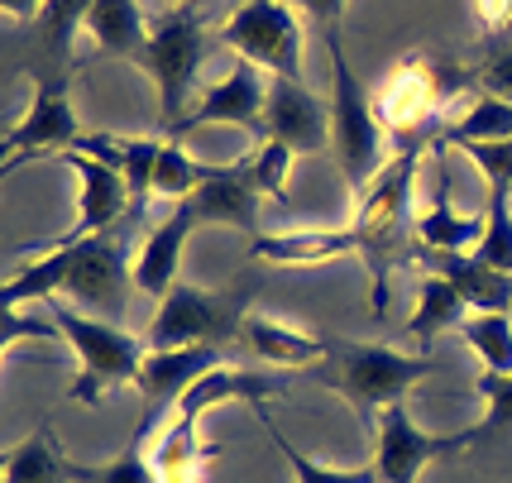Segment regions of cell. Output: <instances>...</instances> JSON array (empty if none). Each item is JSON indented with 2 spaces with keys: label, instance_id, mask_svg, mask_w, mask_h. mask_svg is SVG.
Returning <instances> with one entry per match:
<instances>
[{
  "label": "cell",
  "instance_id": "obj_1",
  "mask_svg": "<svg viewBox=\"0 0 512 483\" xmlns=\"http://www.w3.org/2000/svg\"><path fill=\"white\" fill-rule=\"evenodd\" d=\"M426 374H436V359L426 354H402L388 345H359L326 335V354L312 364V378L321 388H335L359 412L364 431H379V417L412 393Z\"/></svg>",
  "mask_w": 512,
  "mask_h": 483
},
{
  "label": "cell",
  "instance_id": "obj_2",
  "mask_svg": "<svg viewBox=\"0 0 512 483\" xmlns=\"http://www.w3.org/2000/svg\"><path fill=\"white\" fill-rule=\"evenodd\" d=\"M278 393V383L264 374H235V369H211L201 378L192 393L178 402V417L168 421V431L158 436L154 445V469H158V483H206V460L216 455V445H201L197 426L211 407L221 402H264V397Z\"/></svg>",
  "mask_w": 512,
  "mask_h": 483
},
{
  "label": "cell",
  "instance_id": "obj_3",
  "mask_svg": "<svg viewBox=\"0 0 512 483\" xmlns=\"http://www.w3.org/2000/svg\"><path fill=\"white\" fill-rule=\"evenodd\" d=\"M326 53H331V149L355 201H364L383 177V120L374 110V91L355 77L335 29L326 34Z\"/></svg>",
  "mask_w": 512,
  "mask_h": 483
},
{
  "label": "cell",
  "instance_id": "obj_4",
  "mask_svg": "<svg viewBox=\"0 0 512 483\" xmlns=\"http://www.w3.org/2000/svg\"><path fill=\"white\" fill-rule=\"evenodd\" d=\"M53 321H58V330L67 335V345L77 350V378H72V388H67L72 402L96 407V402L111 397L115 388L139 383L149 340L120 330L115 321H101V316H91V311L72 307V302H58V297H53Z\"/></svg>",
  "mask_w": 512,
  "mask_h": 483
},
{
  "label": "cell",
  "instance_id": "obj_5",
  "mask_svg": "<svg viewBox=\"0 0 512 483\" xmlns=\"http://www.w3.org/2000/svg\"><path fill=\"white\" fill-rule=\"evenodd\" d=\"M206 29H201V15L192 5H178L173 15L149 29V44L139 53V67L154 77L158 87V110H163V125L173 130L182 115H187V96H192V82H197V67L206 63Z\"/></svg>",
  "mask_w": 512,
  "mask_h": 483
},
{
  "label": "cell",
  "instance_id": "obj_6",
  "mask_svg": "<svg viewBox=\"0 0 512 483\" xmlns=\"http://www.w3.org/2000/svg\"><path fill=\"white\" fill-rule=\"evenodd\" d=\"M245 302L230 292H206V287L178 283L149 326V350H187V345H225L235 330H245Z\"/></svg>",
  "mask_w": 512,
  "mask_h": 483
},
{
  "label": "cell",
  "instance_id": "obj_7",
  "mask_svg": "<svg viewBox=\"0 0 512 483\" xmlns=\"http://www.w3.org/2000/svg\"><path fill=\"white\" fill-rule=\"evenodd\" d=\"M225 44L235 48L245 63L264 67L268 77H302V20L292 15L283 0H245L230 20H225Z\"/></svg>",
  "mask_w": 512,
  "mask_h": 483
},
{
  "label": "cell",
  "instance_id": "obj_8",
  "mask_svg": "<svg viewBox=\"0 0 512 483\" xmlns=\"http://www.w3.org/2000/svg\"><path fill=\"white\" fill-rule=\"evenodd\" d=\"M72 268H67L63 297L72 307H87L101 321H115L125 311V292L134 283V268L125 264V240L106 230V235H91L82 244H67Z\"/></svg>",
  "mask_w": 512,
  "mask_h": 483
},
{
  "label": "cell",
  "instance_id": "obj_9",
  "mask_svg": "<svg viewBox=\"0 0 512 483\" xmlns=\"http://www.w3.org/2000/svg\"><path fill=\"white\" fill-rule=\"evenodd\" d=\"M77 139H82V125L67 101V87L53 77H39L29 115L15 130H5V173H15V163H29V158L67 154V149H77Z\"/></svg>",
  "mask_w": 512,
  "mask_h": 483
},
{
  "label": "cell",
  "instance_id": "obj_10",
  "mask_svg": "<svg viewBox=\"0 0 512 483\" xmlns=\"http://www.w3.org/2000/svg\"><path fill=\"white\" fill-rule=\"evenodd\" d=\"M379 455H374V469H379V483H417L422 469L431 460H446V455H460L474 440L469 431H455V436H426L422 426L412 421L407 402H393L379 417Z\"/></svg>",
  "mask_w": 512,
  "mask_h": 483
},
{
  "label": "cell",
  "instance_id": "obj_11",
  "mask_svg": "<svg viewBox=\"0 0 512 483\" xmlns=\"http://www.w3.org/2000/svg\"><path fill=\"white\" fill-rule=\"evenodd\" d=\"M450 91V72L446 63H431L422 53H412V58H402L388 77L379 82L374 91V110H379L383 130L393 134H417L436 115V106L446 101Z\"/></svg>",
  "mask_w": 512,
  "mask_h": 483
},
{
  "label": "cell",
  "instance_id": "obj_12",
  "mask_svg": "<svg viewBox=\"0 0 512 483\" xmlns=\"http://www.w3.org/2000/svg\"><path fill=\"white\" fill-rule=\"evenodd\" d=\"M58 163H67L72 173L82 177L77 225L63 230L58 240H48L44 249H67V244H82L91 235H106V230H115L120 220L130 216V182H125L120 168H111V163H101V158H91V154H77V149L58 154Z\"/></svg>",
  "mask_w": 512,
  "mask_h": 483
},
{
  "label": "cell",
  "instance_id": "obj_13",
  "mask_svg": "<svg viewBox=\"0 0 512 483\" xmlns=\"http://www.w3.org/2000/svg\"><path fill=\"white\" fill-rule=\"evenodd\" d=\"M268 77L264 67L254 63H235V72L216 82V87L206 91L197 101V110H187L178 125H173V139L178 134H192V130H206V125H235V130L254 134L259 144H264V115H268Z\"/></svg>",
  "mask_w": 512,
  "mask_h": 483
},
{
  "label": "cell",
  "instance_id": "obj_14",
  "mask_svg": "<svg viewBox=\"0 0 512 483\" xmlns=\"http://www.w3.org/2000/svg\"><path fill=\"white\" fill-rule=\"evenodd\" d=\"M264 139L283 144L292 154H316V149L331 144V106H326L307 82L273 77V82H268Z\"/></svg>",
  "mask_w": 512,
  "mask_h": 483
},
{
  "label": "cell",
  "instance_id": "obj_15",
  "mask_svg": "<svg viewBox=\"0 0 512 483\" xmlns=\"http://www.w3.org/2000/svg\"><path fill=\"white\" fill-rule=\"evenodd\" d=\"M221 369V345H187V350H149L139 369V393H144V417L158 421L163 407H178L201 378Z\"/></svg>",
  "mask_w": 512,
  "mask_h": 483
},
{
  "label": "cell",
  "instance_id": "obj_16",
  "mask_svg": "<svg viewBox=\"0 0 512 483\" xmlns=\"http://www.w3.org/2000/svg\"><path fill=\"white\" fill-rule=\"evenodd\" d=\"M259 197H264V187L254 177V158H240V163H216L211 177L187 197V206L197 211V220L254 230L259 225Z\"/></svg>",
  "mask_w": 512,
  "mask_h": 483
},
{
  "label": "cell",
  "instance_id": "obj_17",
  "mask_svg": "<svg viewBox=\"0 0 512 483\" xmlns=\"http://www.w3.org/2000/svg\"><path fill=\"white\" fill-rule=\"evenodd\" d=\"M197 225H201L197 211H192L187 201H178V206H173V216L158 220L154 230L144 235V249L134 254V287H139V292H149V297L163 302V297L178 287L182 244H187V235H192Z\"/></svg>",
  "mask_w": 512,
  "mask_h": 483
},
{
  "label": "cell",
  "instance_id": "obj_18",
  "mask_svg": "<svg viewBox=\"0 0 512 483\" xmlns=\"http://www.w3.org/2000/svg\"><path fill=\"white\" fill-rule=\"evenodd\" d=\"M417 254L431 273H441L460 287V297L474 311H512V273L479 264L474 254H441V249H426V244H417Z\"/></svg>",
  "mask_w": 512,
  "mask_h": 483
},
{
  "label": "cell",
  "instance_id": "obj_19",
  "mask_svg": "<svg viewBox=\"0 0 512 483\" xmlns=\"http://www.w3.org/2000/svg\"><path fill=\"white\" fill-rule=\"evenodd\" d=\"M82 29H87V39L96 53H106V58H134V63H139V53L149 44V29H154V24H144L134 0H91Z\"/></svg>",
  "mask_w": 512,
  "mask_h": 483
},
{
  "label": "cell",
  "instance_id": "obj_20",
  "mask_svg": "<svg viewBox=\"0 0 512 483\" xmlns=\"http://www.w3.org/2000/svg\"><path fill=\"white\" fill-rule=\"evenodd\" d=\"M245 335L254 354L264 364H288V369H312L316 359L326 354V335H307V330L288 326V321H273L264 311H249L245 316Z\"/></svg>",
  "mask_w": 512,
  "mask_h": 483
},
{
  "label": "cell",
  "instance_id": "obj_21",
  "mask_svg": "<svg viewBox=\"0 0 512 483\" xmlns=\"http://www.w3.org/2000/svg\"><path fill=\"white\" fill-rule=\"evenodd\" d=\"M484 220H489L484 211L460 216V211H455V201H450L446 177H441V192L431 197V206H426L422 220H417V244L441 249V254H469L474 244L484 240Z\"/></svg>",
  "mask_w": 512,
  "mask_h": 483
},
{
  "label": "cell",
  "instance_id": "obj_22",
  "mask_svg": "<svg viewBox=\"0 0 512 483\" xmlns=\"http://www.w3.org/2000/svg\"><path fill=\"white\" fill-rule=\"evenodd\" d=\"M0 479L5 483H72V460L63 455V445L53 440V431L39 426L29 440L5 450Z\"/></svg>",
  "mask_w": 512,
  "mask_h": 483
},
{
  "label": "cell",
  "instance_id": "obj_23",
  "mask_svg": "<svg viewBox=\"0 0 512 483\" xmlns=\"http://www.w3.org/2000/svg\"><path fill=\"white\" fill-rule=\"evenodd\" d=\"M254 254L268 264H321V259H340V254H359V235L345 230H307V235H259Z\"/></svg>",
  "mask_w": 512,
  "mask_h": 483
},
{
  "label": "cell",
  "instance_id": "obj_24",
  "mask_svg": "<svg viewBox=\"0 0 512 483\" xmlns=\"http://www.w3.org/2000/svg\"><path fill=\"white\" fill-rule=\"evenodd\" d=\"M465 297H460V287L450 283V278H441V273H426L422 292H417V311H412V321H407V335L417 340V345H431L441 330H460L465 326Z\"/></svg>",
  "mask_w": 512,
  "mask_h": 483
},
{
  "label": "cell",
  "instance_id": "obj_25",
  "mask_svg": "<svg viewBox=\"0 0 512 483\" xmlns=\"http://www.w3.org/2000/svg\"><path fill=\"white\" fill-rule=\"evenodd\" d=\"M436 139H450L455 149L460 144H498V139H512V101L493 96V91L489 96H474L465 106V115L441 125Z\"/></svg>",
  "mask_w": 512,
  "mask_h": 483
},
{
  "label": "cell",
  "instance_id": "obj_26",
  "mask_svg": "<svg viewBox=\"0 0 512 483\" xmlns=\"http://www.w3.org/2000/svg\"><path fill=\"white\" fill-rule=\"evenodd\" d=\"M149 426L154 421L144 417L139 426H134L130 445L115 455V460L106 464H77L72 460V483H158V469H154V455H144V436H149Z\"/></svg>",
  "mask_w": 512,
  "mask_h": 483
},
{
  "label": "cell",
  "instance_id": "obj_27",
  "mask_svg": "<svg viewBox=\"0 0 512 483\" xmlns=\"http://www.w3.org/2000/svg\"><path fill=\"white\" fill-rule=\"evenodd\" d=\"M460 335L489 374H512V311H474L465 316Z\"/></svg>",
  "mask_w": 512,
  "mask_h": 483
},
{
  "label": "cell",
  "instance_id": "obj_28",
  "mask_svg": "<svg viewBox=\"0 0 512 483\" xmlns=\"http://www.w3.org/2000/svg\"><path fill=\"white\" fill-rule=\"evenodd\" d=\"M67 268H72V254L67 249H48L44 259H34V264H24L10 283H5V302L0 307H24V302H34V297H58L63 292V283H67Z\"/></svg>",
  "mask_w": 512,
  "mask_h": 483
},
{
  "label": "cell",
  "instance_id": "obj_29",
  "mask_svg": "<svg viewBox=\"0 0 512 483\" xmlns=\"http://www.w3.org/2000/svg\"><path fill=\"white\" fill-rule=\"evenodd\" d=\"M254 412H259V421H264V431L273 436V445L283 450V460L292 464V474H297V483H379V469L374 464H364V469H331V464H316L307 460L297 445H292L278 426H273V417L264 412V402H254Z\"/></svg>",
  "mask_w": 512,
  "mask_h": 483
},
{
  "label": "cell",
  "instance_id": "obj_30",
  "mask_svg": "<svg viewBox=\"0 0 512 483\" xmlns=\"http://www.w3.org/2000/svg\"><path fill=\"white\" fill-rule=\"evenodd\" d=\"M479 397H484V421L469 426L474 445H512V374H479Z\"/></svg>",
  "mask_w": 512,
  "mask_h": 483
},
{
  "label": "cell",
  "instance_id": "obj_31",
  "mask_svg": "<svg viewBox=\"0 0 512 483\" xmlns=\"http://www.w3.org/2000/svg\"><path fill=\"white\" fill-rule=\"evenodd\" d=\"M211 168H216V163H201V158H192L182 144H163L158 168H154V192H158V197H173V206H178V201H187L201 182L211 177Z\"/></svg>",
  "mask_w": 512,
  "mask_h": 483
},
{
  "label": "cell",
  "instance_id": "obj_32",
  "mask_svg": "<svg viewBox=\"0 0 512 483\" xmlns=\"http://www.w3.org/2000/svg\"><path fill=\"white\" fill-rule=\"evenodd\" d=\"M484 216H489L484 220V240L474 244L469 254H474L479 264L512 273V192H489Z\"/></svg>",
  "mask_w": 512,
  "mask_h": 483
},
{
  "label": "cell",
  "instance_id": "obj_33",
  "mask_svg": "<svg viewBox=\"0 0 512 483\" xmlns=\"http://www.w3.org/2000/svg\"><path fill=\"white\" fill-rule=\"evenodd\" d=\"M87 10H91V0H44V15H39V39H44V48L58 58V63H67L77 29L87 24Z\"/></svg>",
  "mask_w": 512,
  "mask_h": 483
},
{
  "label": "cell",
  "instance_id": "obj_34",
  "mask_svg": "<svg viewBox=\"0 0 512 483\" xmlns=\"http://www.w3.org/2000/svg\"><path fill=\"white\" fill-rule=\"evenodd\" d=\"M469 154V163L489 177V192H512V139L498 144H460Z\"/></svg>",
  "mask_w": 512,
  "mask_h": 483
},
{
  "label": "cell",
  "instance_id": "obj_35",
  "mask_svg": "<svg viewBox=\"0 0 512 483\" xmlns=\"http://www.w3.org/2000/svg\"><path fill=\"white\" fill-rule=\"evenodd\" d=\"M254 177H259V187H264L268 197H283V182H288V168H292V149H283V144H273V139H264L259 149H254Z\"/></svg>",
  "mask_w": 512,
  "mask_h": 483
},
{
  "label": "cell",
  "instance_id": "obj_36",
  "mask_svg": "<svg viewBox=\"0 0 512 483\" xmlns=\"http://www.w3.org/2000/svg\"><path fill=\"white\" fill-rule=\"evenodd\" d=\"M484 87L493 91V96H503V101H512V39L508 44H489L484 48Z\"/></svg>",
  "mask_w": 512,
  "mask_h": 483
},
{
  "label": "cell",
  "instance_id": "obj_37",
  "mask_svg": "<svg viewBox=\"0 0 512 483\" xmlns=\"http://www.w3.org/2000/svg\"><path fill=\"white\" fill-rule=\"evenodd\" d=\"M474 15L489 34H508L512 29V0H474Z\"/></svg>",
  "mask_w": 512,
  "mask_h": 483
},
{
  "label": "cell",
  "instance_id": "obj_38",
  "mask_svg": "<svg viewBox=\"0 0 512 483\" xmlns=\"http://www.w3.org/2000/svg\"><path fill=\"white\" fill-rule=\"evenodd\" d=\"M297 5H302V10H307V15H312V20L321 24L326 34H331L335 24H340V15H345V5H350V0H297Z\"/></svg>",
  "mask_w": 512,
  "mask_h": 483
},
{
  "label": "cell",
  "instance_id": "obj_39",
  "mask_svg": "<svg viewBox=\"0 0 512 483\" xmlns=\"http://www.w3.org/2000/svg\"><path fill=\"white\" fill-rule=\"evenodd\" d=\"M10 20H39L44 15V0H0Z\"/></svg>",
  "mask_w": 512,
  "mask_h": 483
},
{
  "label": "cell",
  "instance_id": "obj_40",
  "mask_svg": "<svg viewBox=\"0 0 512 483\" xmlns=\"http://www.w3.org/2000/svg\"><path fill=\"white\" fill-rule=\"evenodd\" d=\"M173 5H192V0H173Z\"/></svg>",
  "mask_w": 512,
  "mask_h": 483
},
{
  "label": "cell",
  "instance_id": "obj_41",
  "mask_svg": "<svg viewBox=\"0 0 512 483\" xmlns=\"http://www.w3.org/2000/svg\"><path fill=\"white\" fill-rule=\"evenodd\" d=\"M508 39H512V29H508Z\"/></svg>",
  "mask_w": 512,
  "mask_h": 483
}]
</instances>
